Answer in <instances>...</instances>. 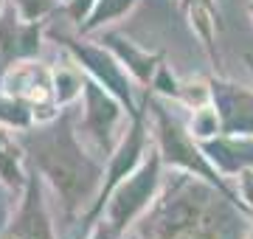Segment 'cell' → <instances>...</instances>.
I'll return each instance as SVG.
<instances>
[{
  "label": "cell",
  "instance_id": "obj_1",
  "mask_svg": "<svg viewBox=\"0 0 253 239\" xmlns=\"http://www.w3.org/2000/svg\"><path fill=\"white\" fill-rule=\"evenodd\" d=\"M253 217L203 177L172 169L141 217V239H245Z\"/></svg>",
  "mask_w": 253,
  "mask_h": 239
},
{
  "label": "cell",
  "instance_id": "obj_2",
  "mask_svg": "<svg viewBox=\"0 0 253 239\" xmlns=\"http://www.w3.org/2000/svg\"><path fill=\"white\" fill-rule=\"evenodd\" d=\"M26 144L34 152V163L40 166V172L59 192L65 214L71 220L79 211L84 217L101 192L104 166L93 155H87L84 147L76 141L71 127V113H62L56 124L26 138Z\"/></svg>",
  "mask_w": 253,
  "mask_h": 239
},
{
  "label": "cell",
  "instance_id": "obj_3",
  "mask_svg": "<svg viewBox=\"0 0 253 239\" xmlns=\"http://www.w3.org/2000/svg\"><path fill=\"white\" fill-rule=\"evenodd\" d=\"M141 107L146 110V119L152 121L155 149H158L163 166H169V169H180V172H189V175L203 177L206 183L217 186L222 194H228L231 200H236L239 205H242L239 194H236L234 180H228L225 175H219L217 169H214V163H211V160L206 158V152L200 149V141L191 135L189 124L172 110V101L161 99V96H155V93L146 90ZM245 211H248V208H245Z\"/></svg>",
  "mask_w": 253,
  "mask_h": 239
},
{
  "label": "cell",
  "instance_id": "obj_4",
  "mask_svg": "<svg viewBox=\"0 0 253 239\" xmlns=\"http://www.w3.org/2000/svg\"><path fill=\"white\" fill-rule=\"evenodd\" d=\"M161 166H163V160L158 155V149H149V155L141 160V166L101 205V211L93 220L90 239H121V234L132 222L144 217L163 183Z\"/></svg>",
  "mask_w": 253,
  "mask_h": 239
},
{
  "label": "cell",
  "instance_id": "obj_5",
  "mask_svg": "<svg viewBox=\"0 0 253 239\" xmlns=\"http://www.w3.org/2000/svg\"><path fill=\"white\" fill-rule=\"evenodd\" d=\"M82 93H84V132L90 135L96 152L110 158L121 141L118 129H121V119L126 113L124 104L93 79L82 82Z\"/></svg>",
  "mask_w": 253,
  "mask_h": 239
},
{
  "label": "cell",
  "instance_id": "obj_6",
  "mask_svg": "<svg viewBox=\"0 0 253 239\" xmlns=\"http://www.w3.org/2000/svg\"><path fill=\"white\" fill-rule=\"evenodd\" d=\"M68 48L73 51V56L84 65V71L90 74L93 82H99L107 93H113L124 110L129 113V119L135 116L141 107L135 104V96H132V82H129V74L124 71V65L118 62L116 56L110 54L104 45H90V42H73V40H65Z\"/></svg>",
  "mask_w": 253,
  "mask_h": 239
},
{
  "label": "cell",
  "instance_id": "obj_7",
  "mask_svg": "<svg viewBox=\"0 0 253 239\" xmlns=\"http://www.w3.org/2000/svg\"><path fill=\"white\" fill-rule=\"evenodd\" d=\"M211 104L217 110L219 132L253 135V87L217 74L211 76Z\"/></svg>",
  "mask_w": 253,
  "mask_h": 239
},
{
  "label": "cell",
  "instance_id": "obj_8",
  "mask_svg": "<svg viewBox=\"0 0 253 239\" xmlns=\"http://www.w3.org/2000/svg\"><path fill=\"white\" fill-rule=\"evenodd\" d=\"M200 149L214 163L219 175L234 180L242 169H253V135H225L217 132L200 141Z\"/></svg>",
  "mask_w": 253,
  "mask_h": 239
},
{
  "label": "cell",
  "instance_id": "obj_9",
  "mask_svg": "<svg viewBox=\"0 0 253 239\" xmlns=\"http://www.w3.org/2000/svg\"><path fill=\"white\" fill-rule=\"evenodd\" d=\"M180 9L194 40L200 42L203 54H206V59L214 65V71H219L222 59H219L217 40L219 31H222V14H219L217 0H180Z\"/></svg>",
  "mask_w": 253,
  "mask_h": 239
},
{
  "label": "cell",
  "instance_id": "obj_10",
  "mask_svg": "<svg viewBox=\"0 0 253 239\" xmlns=\"http://www.w3.org/2000/svg\"><path fill=\"white\" fill-rule=\"evenodd\" d=\"M101 45L124 65V71L132 76L144 90L152 87L155 74H158V68L163 65L161 51H146V48H141L138 42H132L129 37L116 34V31H113V34H104V37H101Z\"/></svg>",
  "mask_w": 253,
  "mask_h": 239
},
{
  "label": "cell",
  "instance_id": "obj_11",
  "mask_svg": "<svg viewBox=\"0 0 253 239\" xmlns=\"http://www.w3.org/2000/svg\"><path fill=\"white\" fill-rule=\"evenodd\" d=\"M14 99H20L28 107L45 110V116L54 113L56 101V87H54V74L42 68V65H20L17 71L11 74V93Z\"/></svg>",
  "mask_w": 253,
  "mask_h": 239
},
{
  "label": "cell",
  "instance_id": "obj_12",
  "mask_svg": "<svg viewBox=\"0 0 253 239\" xmlns=\"http://www.w3.org/2000/svg\"><path fill=\"white\" fill-rule=\"evenodd\" d=\"M3 239H54L45 202L40 197V183L31 180L26 202H23V208H20L17 220L11 222L9 231L3 234Z\"/></svg>",
  "mask_w": 253,
  "mask_h": 239
},
{
  "label": "cell",
  "instance_id": "obj_13",
  "mask_svg": "<svg viewBox=\"0 0 253 239\" xmlns=\"http://www.w3.org/2000/svg\"><path fill=\"white\" fill-rule=\"evenodd\" d=\"M37 45H40V31H37V26L23 28L14 20V9H9L6 17H3V23H0V51L6 54V59L34 54Z\"/></svg>",
  "mask_w": 253,
  "mask_h": 239
},
{
  "label": "cell",
  "instance_id": "obj_14",
  "mask_svg": "<svg viewBox=\"0 0 253 239\" xmlns=\"http://www.w3.org/2000/svg\"><path fill=\"white\" fill-rule=\"evenodd\" d=\"M135 3H138V0H96V3H93V9H90V14L84 17V23H79L82 34H90V31L101 28L104 23H113V20L124 17Z\"/></svg>",
  "mask_w": 253,
  "mask_h": 239
},
{
  "label": "cell",
  "instance_id": "obj_15",
  "mask_svg": "<svg viewBox=\"0 0 253 239\" xmlns=\"http://www.w3.org/2000/svg\"><path fill=\"white\" fill-rule=\"evenodd\" d=\"M172 104H180L186 110H200L211 104V76H191V79H180L177 84V96H174Z\"/></svg>",
  "mask_w": 253,
  "mask_h": 239
},
{
  "label": "cell",
  "instance_id": "obj_16",
  "mask_svg": "<svg viewBox=\"0 0 253 239\" xmlns=\"http://www.w3.org/2000/svg\"><path fill=\"white\" fill-rule=\"evenodd\" d=\"M20 160H23V155H20L17 141L9 138V132L0 129V177H3L9 186H17L20 180H23Z\"/></svg>",
  "mask_w": 253,
  "mask_h": 239
},
{
  "label": "cell",
  "instance_id": "obj_17",
  "mask_svg": "<svg viewBox=\"0 0 253 239\" xmlns=\"http://www.w3.org/2000/svg\"><path fill=\"white\" fill-rule=\"evenodd\" d=\"M189 129H191V135H194L197 141L217 135V132H219V119H217L214 104H206V107H200V110H191Z\"/></svg>",
  "mask_w": 253,
  "mask_h": 239
},
{
  "label": "cell",
  "instance_id": "obj_18",
  "mask_svg": "<svg viewBox=\"0 0 253 239\" xmlns=\"http://www.w3.org/2000/svg\"><path fill=\"white\" fill-rule=\"evenodd\" d=\"M82 74H76V71H56L54 74V87H56V101L59 104H68V101H73L76 96L82 93Z\"/></svg>",
  "mask_w": 253,
  "mask_h": 239
},
{
  "label": "cell",
  "instance_id": "obj_19",
  "mask_svg": "<svg viewBox=\"0 0 253 239\" xmlns=\"http://www.w3.org/2000/svg\"><path fill=\"white\" fill-rule=\"evenodd\" d=\"M234 186H236V194H239L242 205L253 217V169H242V172L234 177Z\"/></svg>",
  "mask_w": 253,
  "mask_h": 239
},
{
  "label": "cell",
  "instance_id": "obj_20",
  "mask_svg": "<svg viewBox=\"0 0 253 239\" xmlns=\"http://www.w3.org/2000/svg\"><path fill=\"white\" fill-rule=\"evenodd\" d=\"M17 9L26 14V20H37L48 9H54V0H17Z\"/></svg>",
  "mask_w": 253,
  "mask_h": 239
},
{
  "label": "cell",
  "instance_id": "obj_21",
  "mask_svg": "<svg viewBox=\"0 0 253 239\" xmlns=\"http://www.w3.org/2000/svg\"><path fill=\"white\" fill-rule=\"evenodd\" d=\"M93 3H96V0H68V14H71L73 20H79V23H82V20L90 14Z\"/></svg>",
  "mask_w": 253,
  "mask_h": 239
},
{
  "label": "cell",
  "instance_id": "obj_22",
  "mask_svg": "<svg viewBox=\"0 0 253 239\" xmlns=\"http://www.w3.org/2000/svg\"><path fill=\"white\" fill-rule=\"evenodd\" d=\"M245 65H248V71L253 74V54H245Z\"/></svg>",
  "mask_w": 253,
  "mask_h": 239
},
{
  "label": "cell",
  "instance_id": "obj_23",
  "mask_svg": "<svg viewBox=\"0 0 253 239\" xmlns=\"http://www.w3.org/2000/svg\"><path fill=\"white\" fill-rule=\"evenodd\" d=\"M248 17H251V26H253V0H248Z\"/></svg>",
  "mask_w": 253,
  "mask_h": 239
},
{
  "label": "cell",
  "instance_id": "obj_24",
  "mask_svg": "<svg viewBox=\"0 0 253 239\" xmlns=\"http://www.w3.org/2000/svg\"><path fill=\"white\" fill-rule=\"evenodd\" d=\"M245 239H253V228H251V231H248V237H245Z\"/></svg>",
  "mask_w": 253,
  "mask_h": 239
}]
</instances>
